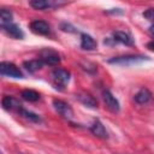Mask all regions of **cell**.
Instances as JSON below:
<instances>
[{"label":"cell","instance_id":"19","mask_svg":"<svg viewBox=\"0 0 154 154\" xmlns=\"http://www.w3.org/2000/svg\"><path fill=\"white\" fill-rule=\"evenodd\" d=\"M12 12L10 10L6 8H1L0 10V25L2 24H7V23H12Z\"/></svg>","mask_w":154,"mask_h":154},{"label":"cell","instance_id":"5","mask_svg":"<svg viewBox=\"0 0 154 154\" xmlns=\"http://www.w3.org/2000/svg\"><path fill=\"white\" fill-rule=\"evenodd\" d=\"M53 106H54V109H55L63 118L70 120V119L73 117V109H72V107H71L67 102H65V101H63V100H60V99H54V100H53Z\"/></svg>","mask_w":154,"mask_h":154},{"label":"cell","instance_id":"8","mask_svg":"<svg viewBox=\"0 0 154 154\" xmlns=\"http://www.w3.org/2000/svg\"><path fill=\"white\" fill-rule=\"evenodd\" d=\"M1 30L8 35L10 37L14 38V40H23L24 38V32L20 29L19 25L14 24V23H7V24H2L1 25Z\"/></svg>","mask_w":154,"mask_h":154},{"label":"cell","instance_id":"17","mask_svg":"<svg viewBox=\"0 0 154 154\" xmlns=\"http://www.w3.org/2000/svg\"><path fill=\"white\" fill-rule=\"evenodd\" d=\"M20 96H22L23 100L29 101V102H36V101L40 100V94L36 90H32V89H24L20 93Z\"/></svg>","mask_w":154,"mask_h":154},{"label":"cell","instance_id":"22","mask_svg":"<svg viewBox=\"0 0 154 154\" xmlns=\"http://www.w3.org/2000/svg\"><path fill=\"white\" fill-rule=\"evenodd\" d=\"M147 48L154 52V40H153V41H149V42L147 43Z\"/></svg>","mask_w":154,"mask_h":154},{"label":"cell","instance_id":"7","mask_svg":"<svg viewBox=\"0 0 154 154\" xmlns=\"http://www.w3.org/2000/svg\"><path fill=\"white\" fill-rule=\"evenodd\" d=\"M40 59L47 64V65H51V66H55L60 63V55L53 51V49H49V48H46V49H42L40 52Z\"/></svg>","mask_w":154,"mask_h":154},{"label":"cell","instance_id":"4","mask_svg":"<svg viewBox=\"0 0 154 154\" xmlns=\"http://www.w3.org/2000/svg\"><path fill=\"white\" fill-rule=\"evenodd\" d=\"M0 73L2 76H7V77H12V78H23L24 77V75L19 70V67L10 61L0 63Z\"/></svg>","mask_w":154,"mask_h":154},{"label":"cell","instance_id":"9","mask_svg":"<svg viewBox=\"0 0 154 154\" xmlns=\"http://www.w3.org/2000/svg\"><path fill=\"white\" fill-rule=\"evenodd\" d=\"M102 99H103L105 105L107 106V108H108L111 112H113V113L119 112V109H120V103H119L118 99H117L108 89H106V90L102 91Z\"/></svg>","mask_w":154,"mask_h":154},{"label":"cell","instance_id":"16","mask_svg":"<svg viewBox=\"0 0 154 154\" xmlns=\"http://www.w3.org/2000/svg\"><path fill=\"white\" fill-rule=\"evenodd\" d=\"M45 63L38 58V59H31V60H26L23 63V66L25 67V70L30 73H34L38 70H41L43 67Z\"/></svg>","mask_w":154,"mask_h":154},{"label":"cell","instance_id":"12","mask_svg":"<svg viewBox=\"0 0 154 154\" xmlns=\"http://www.w3.org/2000/svg\"><path fill=\"white\" fill-rule=\"evenodd\" d=\"M89 129H90L91 134H93L94 136L99 137V138L105 140V138H107V137H108V132H107L106 128L103 126V124H102L99 119H94V122H93V124L90 125V128H89Z\"/></svg>","mask_w":154,"mask_h":154},{"label":"cell","instance_id":"21","mask_svg":"<svg viewBox=\"0 0 154 154\" xmlns=\"http://www.w3.org/2000/svg\"><path fill=\"white\" fill-rule=\"evenodd\" d=\"M60 28H61V30H64V31H69V32H75V31H76L75 28H73L71 24H69V23H61Z\"/></svg>","mask_w":154,"mask_h":154},{"label":"cell","instance_id":"14","mask_svg":"<svg viewBox=\"0 0 154 154\" xmlns=\"http://www.w3.org/2000/svg\"><path fill=\"white\" fill-rule=\"evenodd\" d=\"M81 47L84 51H94L97 47V43L93 36L83 32V34H81Z\"/></svg>","mask_w":154,"mask_h":154},{"label":"cell","instance_id":"10","mask_svg":"<svg viewBox=\"0 0 154 154\" xmlns=\"http://www.w3.org/2000/svg\"><path fill=\"white\" fill-rule=\"evenodd\" d=\"M1 106L5 111H11V112H17L19 113V111L23 108L22 103L13 96H8V95H5L2 99H1Z\"/></svg>","mask_w":154,"mask_h":154},{"label":"cell","instance_id":"1","mask_svg":"<svg viewBox=\"0 0 154 154\" xmlns=\"http://www.w3.org/2000/svg\"><path fill=\"white\" fill-rule=\"evenodd\" d=\"M149 60V57L142 55V54H128V55H119V57H113L108 59L107 61L109 64H116V65H122V66H130L135 64H140L143 61Z\"/></svg>","mask_w":154,"mask_h":154},{"label":"cell","instance_id":"20","mask_svg":"<svg viewBox=\"0 0 154 154\" xmlns=\"http://www.w3.org/2000/svg\"><path fill=\"white\" fill-rule=\"evenodd\" d=\"M143 17L148 20H154V8H148L143 12Z\"/></svg>","mask_w":154,"mask_h":154},{"label":"cell","instance_id":"18","mask_svg":"<svg viewBox=\"0 0 154 154\" xmlns=\"http://www.w3.org/2000/svg\"><path fill=\"white\" fill-rule=\"evenodd\" d=\"M18 114L22 116V117H24L25 119H28V120H30V122H34V123H40V122H41V117H40L38 114H36V113H34V112H31V111H28V109H25L24 107L19 111Z\"/></svg>","mask_w":154,"mask_h":154},{"label":"cell","instance_id":"23","mask_svg":"<svg viewBox=\"0 0 154 154\" xmlns=\"http://www.w3.org/2000/svg\"><path fill=\"white\" fill-rule=\"evenodd\" d=\"M149 31H150V34H152V35H154V24H152V25H150Z\"/></svg>","mask_w":154,"mask_h":154},{"label":"cell","instance_id":"11","mask_svg":"<svg viewBox=\"0 0 154 154\" xmlns=\"http://www.w3.org/2000/svg\"><path fill=\"white\" fill-rule=\"evenodd\" d=\"M76 99L82 103L84 105L85 107H89V108H97V101L96 99L90 95L89 93H85V91H81L78 94H76Z\"/></svg>","mask_w":154,"mask_h":154},{"label":"cell","instance_id":"13","mask_svg":"<svg viewBox=\"0 0 154 154\" xmlns=\"http://www.w3.org/2000/svg\"><path fill=\"white\" fill-rule=\"evenodd\" d=\"M152 93L148 88H141L135 95H134V101L138 105H146L152 100Z\"/></svg>","mask_w":154,"mask_h":154},{"label":"cell","instance_id":"3","mask_svg":"<svg viewBox=\"0 0 154 154\" xmlns=\"http://www.w3.org/2000/svg\"><path fill=\"white\" fill-rule=\"evenodd\" d=\"M67 2L66 1H60V0H31L29 1V5L35 8V10H40V11H45V10H52V8H59L61 6H65Z\"/></svg>","mask_w":154,"mask_h":154},{"label":"cell","instance_id":"2","mask_svg":"<svg viewBox=\"0 0 154 154\" xmlns=\"http://www.w3.org/2000/svg\"><path fill=\"white\" fill-rule=\"evenodd\" d=\"M70 78H71V73L65 70V69H61V67H55L53 71H52V79L54 82V85L55 88L58 89H63L69 82H70Z\"/></svg>","mask_w":154,"mask_h":154},{"label":"cell","instance_id":"15","mask_svg":"<svg viewBox=\"0 0 154 154\" xmlns=\"http://www.w3.org/2000/svg\"><path fill=\"white\" fill-rule=\"evenodd\" d=\"M113 41L120 42L125 46H134V38L125 31H114L113 32Z\"/></svg>","mask_w":154,"mask_h":154},{"label":"cell","instance_id":"6","mask_svg":"<svg viewBox=\"0 0 154 154\" xmlns=\"http://www.w3.org/2000/svg\"><path fill=\"white\" fill-rule=\"evenodd\" d=\"M29 28L30 30L36 34V35H43V36H47L51 34V25L45 22V20H41V19H35L32 22H30L29 24Z\"/></svg>","mask_w":154,"mask_h":154}]
</instances>
